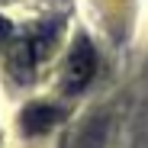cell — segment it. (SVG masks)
Wrapping results in <instances>:
<instances>
[{"instance_id":"6da1fadb","label":"cell","mask_w":148,"mask_h":148,"mask_svg":"<svg viewBox=\"0 0 148 148\" xmlns=\"http://www.w3.org/2000/svg\"><path fill=\"white\" fill-rule=\"evenodd\" d=\"M93 71H97V55L87 39H77V45L71 48V55L64 61V77H61V87L68 93H77L84 90L90 81H93Z\"/></svg>"},{"instance_id":"7a4b0ae2","label":"cell","mask_w":148,"mask_h":148,"mask_svg":"<svg viewBox=\"0 0 148 148\" xmlns=\"http://www.w3.org/2000/svg\"><path fill=\"white\" fill-rule=\"evenodd\" d=\"M45 45L48 42H42V39H19L10 48V71H13L16 81H29L32 77L39 58H45V52H48Z\"/></svg>"},{"instance_id":"3957f363","label":"cell","mask_w":148,"mask_h":148,"mask_svg":"<svg viewBox=\"0 0 148 148\" xmlns=\"http://www.w3.org/2000/svg\"><path fill=\"white\" fill-rule=\"evenodd\" d=\"M55 122H58V110L48 106V103H32V106H26V113H23V129H26L29 135L52 129Z\"/></svg>"},{"instance_id":"277c9868","label":"cell","mask_w":148,"mask_h":148,"mask_svg":"<svg viewBox=\"0 0 148 148\" xmlns=\"http://www.w3.org/2000/svg\"><path fill=\"white\" fill-rule=\"evenodd\" d=\"M7 39H10V23H7L3 16H0V45H3Z\"/></svg>"}]
</instances>
